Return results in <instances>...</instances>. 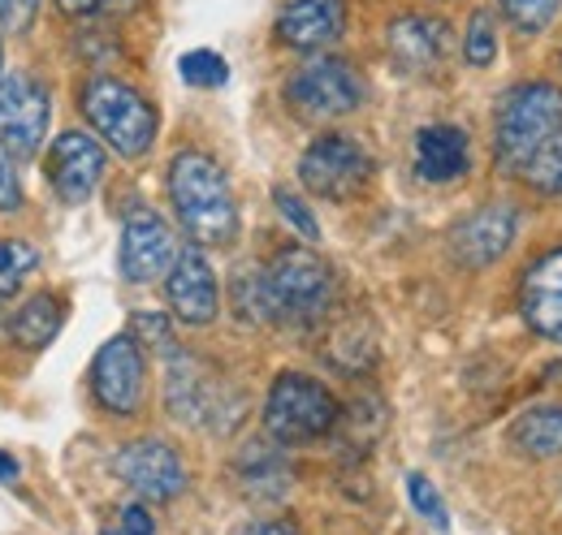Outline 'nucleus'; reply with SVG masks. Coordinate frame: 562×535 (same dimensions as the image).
Returning a JSON list of instances; mask_svg holds the SVG:
<instances>
[{
    "label": "nucleus",
    "mask_w": 562,
    "mask_h": 535,
    "mask_svg": "<svg viewBox=\"0 0 562 535\" xmlns=\"http://www.w3.org/2000/svg\"><path fill=\"white\" fill-rule=\"evenodd\" d=\"M169 200L195 247H229L238 234V203L225 169L204 151H178L169 164Z\"/></svg>",
    "instance_id": "nucleus-1"
},
{
    "label": "nucleus",
    "mask_w": 562,
    "mask_h": 535,
    "mask_svg": "<svg viewBox=\"0 0 562 535\" xmlns=\"http://www.w3.org/2000/svg\"><path fill=\"white\" fill-rule=\"evenodd\" d=\"M562 130V91L554 82H519L502 95L493 117V156L506 173H524L546 138Z\"/></svg>",
    "instance_id": "nucleus-2"
},
{
    "label": "nucleus",
    "mask_w": 562,
    "mask_h": 535,
    "mask_svg": "<svg viewBox=\"0 0 562 535\" xmlns=\"http://www.w3.org/2000/svg\"><path fill=\"white\" fill-rule=\"evenodd\" d=\"M273 325H316L334 307L338 276L312 247H281L265 264Z\"/></svg>",
    "instance_id": "nucleus-3"
},
{
    "label": "nucleus",
    "mask_w": 562,
    "mask_h": 535,
    "mask_svg": "<svg viewBox=\"0 0 562 535\" xmlns=\"http://www.w3.org/2000/svg\"><path fill=\"white\" fill-rule=\"evenodd\" d=\"M82 117L91 122V130L100 134L117 156L139 160L147 156L151 138H156V113L139 91L122 78L95 73L82 87Z\"/></svg>",
    "instance_id": "nucleus-4"
},
{
    "label": "nucleus",
    "mask_w": 562,
    "mask_h": 535,
    "mask_svg": "<svg viewBox=\"0 0 562 535\" xmlns=\"http://www.w3.org/2000/svg\"><path fill=\"white\" fill-rule=\"evenodd\" d=\"M342 410H338V398L303 376V372H281L265 398V428L278 445H307V441H321L338 428Z\"/></svg>",
    "instance_id": "nucleus-5"
},
{
    "label": "nucleus",
    "mask_w": 562,
    "mask_h": 535,
    "mask_svg": "<svg viewBox=\"0 0 562 535\" xmlns=\"http://www.w3.org/2000/svg\"><path fill=\"white\" fill-rule=\"evenodd\" d=\"M165 401L173 410V419L182 423H204L212 432H225L229 423H238V398L225 389V380L212 372L204 358L173 350L169 354V372H165Z\"/></svg>",
    "instance_id": "nucleus-6"
},
{
    "label": "nucleus",
    "mask_w": 562,
    "mask_h": 535,
    "mask_svg": "<svg viewBox=\"0 0 562 535\" xmlns=\"http://www.w3.org/2000/svg\"><path fill=\"white\" fill-rule=\"evenodd\" d=\"M299 178L316 200L347 203L368 191L372 182V156L355 143L351 134H321L303 160H299Z\"/></svg>",
    "instance_id": "nucleus-7"
},
{
    "label": "nucleus",
    "mask_w": 562,
    "mask_h": 535,
    "mask_svg": "<svg viewBox=\"0 0 562 535\" xmlns=\"http://www.w3.org/2000/svg\"><path fill=\"white\" fill-rule=\"evenodd\" d=\"M285 100L299 117L334 122V117H347L363 104V78L338 57H321V61H307L303 69L290 73Z\"/></svg>",
    "instance_id": "nucleus-8"
},
{
    "label": "nucleus",
    "mask_w": 562,
    "mask_h": 535,
    "mask_svg": "<svg viewBox=\"0 0 562 535\" xmlns=\"http://www.w3.org/2000/svg\"><path fill=\"white\" fill-rule=\"evenodd\" d=\"M53 117V95L40 78L13 69L0 78V143L13 151V160H26L40 151Z\"/></svg>",
    "instance_id": "nucleus-9"
},
{
    "label": "nucleus",
    "mask_w": 562,
    "mask_h": 535,
    "mask_svg": "<svg viewBox=\"0 0 562 535\" xmlns=\"http://www.w3.org/2000/svg\"><path fill=\"white\" fill-rule=\"evenodd\" d=\"M147 389V358H143V341L135 333L109 337L91 363V394L109 414H135L143 406Z\"/></svg>",
    "instance_id": "nucleus-10"
},
{
    "label": "nucleus",
    "mask_w": 562,
    "mask_h": 535,
    "mask_svg": "<svg viewBox=\"0 0 562 535\" xmlns=\"http://www.w3.org/2000/svg\"><path fill=\"white\" fill-rule=\"evenodd\" d=\"M113 470L147 501H173V497L187 492V467H182L178 449L156 441V436L122 445L117 458H113Z\"/></svg>",
    "instance_id": "nucleus-11"
},
{
    "label": "nucleus",
    "mask_w": 562,
    "mask_h": 535,
    "mask_svg": "<svg viewBox=\"0 0 562 535\" xmlns=\"http://www.w3.org/2000/svg\"><path fill=\"white\" fill-rule=\"evenodd\" d=\"M44 173L57 191V200L78 207L95 195L100 178H104V147L82 130H66L61 138H53L48 147V160H44Z\"/></svg>",
    "instance_id": "nucleus-12"
},
{
    "label": "nucleus",
    "mask_w": 562,
    "mask_h": 535,
    "mask_svg": "<svg viewBox=\"0 0 562 535\" xmlns=\"http://www.w3.org/2000/svg\"><path fill=\"white\" fill-rule=\"evenodd\" d=\"M178 260V242H173V229L156 216V212H135L126 216L122 225V276L135 281V285H147L156 276H169V268Z\"/></svg>",
    "instance_id": "nucleus-13"
},
{
    "label": "nucleus",
    "mask_w": 562,
    "mask_h": 535,
    "mask_svg": "<svg viewBox=\"0 0 562 535\" xmlns=\"http://www.w3.org/2000/svg\"><path fill=\"white\" fill-rule=\"evenodd\" d=\"M165 294H169L173 320L195 325V329L216 320L221 289H216V272H212L204 247H187V251H178V260H173V268H169V281H165Z\"/></svg>",
    "instance_id": "nucleus-14"
},
{
    "label": "nucleus",
    "mask_w": 562,
    "mask_h": 535,
    "mask_svg": "<svg viewBox=\"0 0 562 535\" xmlns=\"http://www.w3.org/2000/svg\"><path fill=\"white\" fill-rule=\"evenodd\" d=\"M515 229H519L515 207H506V203H485V207H476L472 216H463V220L450 229V255L463 268H490L493 260H502L506 247L515 242Z\"/></svg>",
    "instance_id": "nucleus-15"
},
{
    "label": "nucleus",
    "mask_w": 562,
    "mask_h": 535,
    "mask_svg": "<svg viewBox=\"0 0 562 535\" xmlns=\"http://www.w3.org/2000/svg\"><path fill=\"white\" fill-rule=\"evenodd\" d=\"M385 48L403 73H432L450 57V26L428 13H403L390 22Z\"/></svg>",
    "instance_id": "nucleus-16"
},
{
    "label": "nucleus",
    "mask_w": 562,
    "mask_h": 535,
    "mask_svg": "<svg viewBox=\"0 0 562 535\" xmlns=\"http://www.w3.org/2000/svg\"><path fill=\"white\" fill-rule=\"evenodd\" d=\"M347 31V0H285L278 13V39L285 48L316 53Z\"/></svg>",
    "instance_id": "nucleus-17"
},
{
    "label": "nucleus",
    "mask_w": 562,
    "mask_h": 535,
    "mask_svg": "<svg viewBox=\"0 0 562 535\" xmlns=\"http://www.w3.org/2000/svg\"><path fill=\"white\" fill-rule=\"evenodd\" d=\"M519 311L528 329L546 341H562V247L546 251L524 272L519 285Z\"/></svg>",
    "instance_id": "nucleus-18"
},
{
    "label": "nucleus",
    "mask_w": 562,
    "mask_h": 535,
    "mask_svg": "<svg viewBox=\"0 0 562 535\" xmlns=\"http://www.w3.org/2000/svg\"><path fill=\"white\" fill-rule=\"evenodd\" d=\"M468 134L459 126H424L416 134V173L424 182H454L468 173Z\"/></svg>",
    "instance_id": "nucleus-19"
},
{
    "label": "nucleus",
    "mask_w": 562,
    "mask_h": 535,
    "mask_svg": "<svg viewBox=\"0 0 562 535\" xmlns=\"http://www.w3.org/2000/svg\"><path fill=\"white\" fill-rule=\"evenodd\" d=\"M238 483H243V492L247 497H256V501H281L285 492H290V467H285V458H281L273 445H247L243 454H238Z\"/></svg>",
    "instance_id": "nucleus-20"
},
{
    "label": "nucleus",
    "mask_w": 562,
    "mask_h": 535,
    "mask_svg": "<svg viewBox=\"0 0 562 535\" xmlns=\"http://www.w3.org/2000/svg\"><path fill=\"white\" fill-rule=\"evenodd\" d=\"M510 445L524 458H562V406H532L510 423Z\"/></svg>",
    "instance_id": "nucleus-21"
},
{
    "label": "nucleus",
    "mask_w": 562,
    "mask_h": 535,
    "mask_svg": "<svg viewBox=\"0 0 562 535\" xmlns=\"http://www.w3.org/2000/svg\"><path fill=\"white\" fill-rule=\"evenodd\" d=\"M61 320H66L61 298H57V294H35V298H26V303L13 311L9 337H13L18 345H26V350H44V345L57 337Z\"/></svg>",
    "instance_id": "nucleus-22"
},
{
    "label": "nucleus",
    "mask_w": 562,
    "mask_h": 535,
    "mask_svg": "<svg viewBox=\"0 0 562 535\" xmlns=\"http://www.w3.org/2000/svg\"><path fill=\"white\" fill-rule=\"evenodd\" d=\"M234 311L247 325H273V303H269V285H265V268H243L229 285Z\"/></svg>",
    "instance_id": "nucleus-23"
},
{
    "label": "nucleus",
    "mask_w": 562,
    "mask_h": 535,
    "mask_svg": "<svg viewBox=\"0 0 562 535\" xmlns=\"http://www.w3.org/2000/svg\"><path fill=\"white\" fill-rule=\"evenodd\" d=\"M524 182L537 195H562V130L537 147V156L524 164Z\"/></svg>",
    "instance_id": "nucleus-24"
},
{
    "label": "nucleus",
    "mask_w": 562,
    "mask_h": 535,
    "mask_svg": "<svg viewBox=\"0 0 562 535\" xmlns=\"http://www.w3.org/2000/svg\"><path fill=\"white\" fill-rule=\"evenodd\" d=\"M40 268V251L18 238H0V294H13Z\"/></svg>",
    "instance_id": "nucleus-25"
},
{
    "label": "nucleus",
    "mask_w": 562,
    "mask_h": 535,
    "mask_svg": "<svg viewBox=\"0 0 562 535\" xmlns=\"http://www.w3.org/2000/svg\"><path fill=\"white\" fill-rule=\"evenodd\" d=\"M497 4L510 18V26H519L524 35H537L559 18V0H497Z\"/></svg>",
    "instance_id": "nucleus-26"
},
{
    "label": "nucleus",
    "mask_w": 562,
    "mask_h": 535,
    "mask_svg": "<svg viewBox=\"0 0 562 535\" xmlns=\"http://www.w3.org/2000/svg\"><path fill=\"white\" fill-rule=\"evenodd\" d=\"M463 57H468V66L476 69L493 66V57H497V26H493L490 13H472L468 35H463Z\"/></svg>",
    "instance_id": "nucleus-27"
},
{
    "label": "nucleus",
    "mask_w": 562,
    "mask_h": 535,
    "mask_svg": "<svg viewBox=\"0 0 562 535\" xmlns=\"http://www.w3.org/2000/svg\"><path fill=\"white\" fill-rule=\"evenodd\" d=\"M182 82H191V87H225V78H229V66H225V57H216L209 48H200V53H187L182 61Z\"/></svg>",
    "instance_id": "nucleus-28"
},
{
    "label": "nucleus",
    "mask_w": 562,
    "mask_h": 535,
    "mask_svg": "<svg viewBox=\"0 0 562 535\" xmlns=\"http://www.w3.org/2000/svg\"><path fill=\"white\" fill-rule=\"evenodd\" d=\"M273 200H278V212H281V220L303 238V242H316L321 238V225H316V216H312V207L299 200L294 191H285V186H278L273 191Z\"/></svg>",
    "instance_id": "nucleus-29"
},
{
    "label": "nucleus",
    "mask_w": 562,
    "mask_h": 535,
    "mask_svg": "<svg viewBox=\"0 0 562 535\" xmlns=\"http://www.w3.org/2000/svg\"><path fill=\"white\" fill-rule=\"evenodd\" d=\"M407 497H412V505L420 510V514L428 519V523H432V527H441V532L450 527V514H446V501H441V492H437V488L424 479L420 470H412V475H407Z\"/></svg>",
    "instance_id": "nucleus-30"
},
{
    "label": "nucleus",
    "mask_w": 562,
    "mask_h": 535,
    "mask_svg": "<svg viewBox=\"0 0 562 535\" xmlns=\"http://www.w3.org/2000/svg\"><path fill=\"white\" fill-rule=\"evenodd\" d=\"M143 0H57V9L66 18H117V13H135Z\"/></svg>",
    "instance_id": "nucleus-31"
},
{
    "label": "nucleus",
    "mask_w": 562,
    "mask_h": 535,
    "mask_svg": "<svg viewBox=\"0 0 562 535\" xmlns=\"http://www.w3.org/2000/svg\"><path fill=\"white\" fill-rule=\"evenodd\" d=\"M40 4H44V0H0V35H22V31H31Z\"/></svg>",
    "instance_id": "nucleus-32"
},
{
    "label": "nucleus",
    "mask_w": 562,
    "mask_h": 535,
    "mask_svg": "<svg viewBox=\"0 0 562 535\" xmlns=\"http://www.w3.org/2000/svg\"><path fill=\"white\" fill-rule=\"evenodd\" d=\"M135 337H143V341H151L165 358L178 350V341H173V333H169V325H165V316H156V311H139L135 316Z\"/></svg>",
    "instance_id": "nucleus-33"
},
{
    "label": "nucleus",
    "mask_w": 562,
    "mask_h": 535,
    "mask_svg": "<svg viewBox=\"0 0 562 535\" xmlns=\"http://www.w3.org/2000/svg\"><path fill=\"white\" fill-rule=\"evenodd\" d=\"M18 207H22V186H18L13 151L0 143V212H18Z\"/></svg>",
    "instance_id": "nucleus-34"
},
{
    "label": "nucleus",
    "mask_w": 562,
    "mask_h": 535,
    "mask_svg": "<svg viewBox=\"0 0 562 535\" xmlns=\"http://www.w3.org/2000/svg\"><path fill=\"white\" fill-rule=\"evenodd\" d=\"M109 535H156V527H151V514L143 505H126L122 510V527Z\"/></svg>",
    "instance_id": "nucleus-35"
},
{
    "label": "nucleus",
    "mask_w": 562,
    "mask_h": 535,
    "mask_svg": "<svg viewBox=\"0 0 562 535\" xmlns=\"http://www.w3.org/2000/svg\"><path fill=\"white\" fill-rule=\"evenodd\" d=\"M243 535H299L290 523H281V519H269V523H256V527H247Z\"/></svg>",
    "instance_id": "nucleus-36"
},
{
    "label": "nucleus",
    "mask_w": 562,
    "mask_h": 535,
    "mask_svg": "<svg viewBox=\"0 0 562 535\" xmlns=\"http://www.w3.org/2000/svg\"><path fill=\"white\" fill-rule=\"evenodd\" d=\"M13 475H18L13 458H4V454H0V479H4V483H13Z\"/></svg>",
    "instance_id": "nucleus-37"
},
{
    "label": "nucleus",
    "mask_w": 562,
    "mask_h": 535,
    "mask_svg": "<svg viewBox=\"0 0 562 535\" xmlns=\"http://www.w3.org/2000/svg\"><path fill=\"white\" fill-rule=\"evenodd\" d=\"M0 78H4V48H0Z\"/></svg>",
    "instance_id": "nucleus-38"
}]
</instances>
